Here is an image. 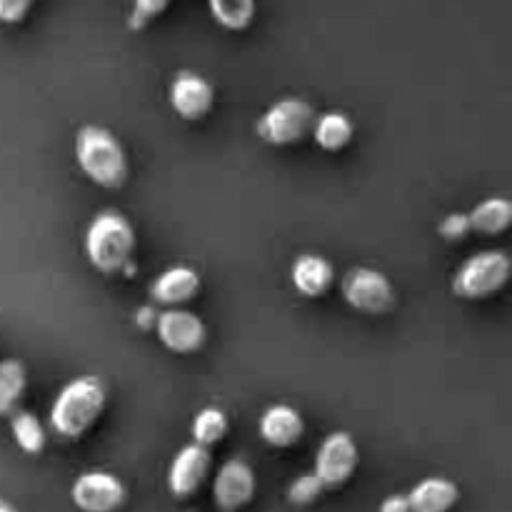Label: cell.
Returning a JSON list of instances; mask_svg holds the SVG:
<instances>
[{
  "instance_id": "19",
  "label": "cell",
  "mask_w": 512,
  "mask_h": 512,
  "mask_svg": "<svg viewBox=\"0 0 512 512\" xmlns=\"http://www.w3.org/2000/svg\"><path fill=\"white\" fill-rule=\"evenodd\" d=\"M28 390V370L20 360H3L0 363V418H10L18 413V405Z\"/></svg>"
},
{
  "instance_id": "25",
  "label": "cell",
  "mask_w": 512,
  "mask_h": 512,
  "mask_svg": "<svg viewBox=\"0 0 512 512\" xmlns=\"http://www.w3.org/2000/svg\"><path fill=\"white\" fill-rule=\"evenodd\" d=\"M438 230L448 243H458V240H465L473 233V230H470V218L465 213H453L448 215V218H443Z\"/></svg>"
},
{
  "instance_id": "4",
  "label": "cell",
  "mask_w": 512,
  "mask_h": 512,
  "mask_svg": "<svg viewBox=\"0 0 512 512\" xmlns=\"http://www.w3.org/2000/svg\"><path fill=\"white\" fill-rule=\"evenodd\" d=\"M512 278V258L505 250H480L453 275V293L463 300H488Z\"/></svg>"
},
{
  "instance_id": "8",
  "label": "cell",
  "mask_w": 512,
  "mask_h": 512,
  "mask_svg": "<svg viewBox=\"0 0 512 512\" xmlns=\"http://www.w3.org/2000/svg\"><path fill=\"white\" fill-rule=\"evenodd\" d=\"M70 500L80 512H118L128 500V490L118 475L90 470L75 478Z\"/></svg>"
},
{
  "instance_id": "1",
  "label": "cell",
  "mask_w": 512,
  "mask_h": 512,
  "mask_svg": "<svg viewBox=\"0 0 512 512\" xmlns=\"http://www.w3.org/2000/svg\"><path fill=\"white\" fill-rule=\"evenodd\" d=\"M108 405V388L98 375L70 380L50 405V428L63 440H80L95 428Z\"/></svg>"
},
{
  "instance_id": "2",
  "label": "cell",
  "mask_w": 512,
  "mask_h": 512,
  "mask_svg": "<svg viewBox=\"0 0 512 512\" xmlns=\"http://www.w3.org/2000/svg\"><path fill=\"white\" fill-rule=\"evenodd\" d=\"M135 245L133 223L118 210L98 213L85 230V258L103 275L133 273Z\"/></svg>"
},
{
  "instance_id": "12",
  "label": "cell",
  "mask_w": 512,
  "mask_h": 512,
  "mask_svg": "<svg viewBox=\"0 0 512 512\" xmlns=\"http://www.w3.org/2000/svg\"><path fill=\"white\" fill-rule=\"evenodd\" d=\"M170 108L183 120H203L215 105V88L193 70H180L175 73L173 83L168 90Z\"/></svg>"
},
{
  "instance_id": "24",
  "label": "cell",
  "mask_w": 512,
  "mask_h": 512,
  "mask_svg": "<svg viewBox=\"0 0 512 512\" xmlns=\"http://www.w3.org/2000/svg\"><path fill=\"white\" fill-rule=\"evenodd\" d=\"M173 0H133V13H130V28L143 30L150 20L163 15Z\"/></svg>"
},
{
  "instance_id": "29",
  "label": "cell",
  "mask_w": 512,
  "mask_h": 512,
  "mask_svg": "<svg viewBox=\"0 0 512 512\" xmlns=\"http://www.w3.org/2000/svg\"><path fill=\"white\" fill-rule=\"evenodd\" d=\"M185 512H190V510H185Z\"/></svg>"
},
{
  "instance_id": "7",
  "label": "cell",
  "mask_w": 512,
  "mask_h": 512,
  "mask_svg": "<svg viewBox=\"0 0 512 512\" xmlns=\"http://www.w3.org/2000/svg\"><path fill=\"white\" fill-rule=\"evenodd\" d=\"M360 465L358 443L345 430H335L320 443L315 455V478L323 483L325 490H340L350 483Z\"/></svg>"
},
{
  "instance_id": "22",
  "label": "cell",
  "mask_w": 512,
  "mask_h": 512,
  "mask_svg": "<svg viewBox=\"0 0 512 512\" xmlns=\"http://www.w3.org/2000/svg\"><path fill=\"white\" fill-rule=\"evenodd\" d=\"M228 430L230 420L220 408H203L193 418V425H190V433H193L195 443L203 445V448L208 450L213 448V445H218L220 440L228 435Z\"/></svg>"
},
{
  "instance_id": "26",
  "label": "cell",
  "mask_w": 512,
  "mask_h": 512,
  "mask_svg": "<svg viewBox=\"0 0 512 512\" xmlns=\"http://www.w3.org/2000/svg\"><path fill=\"white\" fill-rule=\"evenodd\" d=\"M35 0H0V23L18 25L28 18Z\"/></svg>"
},
{
  "instance_id": "27",
  "label": "cell",
  "mask_w": 512,
  "mask_h": 512,
  "mask_svg": "<svg viewBox=\"0 0 512 512\" xmlns=\"http://www.w3.org/2000/svg\"><path fill=\"white\" fill-rule=\"evenodd\" d=\"M380 512H413V510H410L408 495H388V498L380 503Z\"/></svg>"
},
{
  "instance_id": "28",
  "label": "cell",
  "mask_w": 512,
  "mask_h": 512,
  "mask_svg": "<svg viewBox=\"0 0 512 512\" xmlns=\"http://www.w3.org/2000/svg\"><path fill=\"white\" fill-rule=\"evenodd\" d=\"M0 512H18V510H15L10 503H5V500H0Z\"/></svg>"
},
{
  "instance_id": "10",
  "label": "cell",
  "mask_w": 512,
  "mask_h": 512,
  "mask_svg": "<svg viewBox=\"0 0 512 512\" xmlns=\"http://www.w3.org/2000/svg\"><path fill=\"white\" fill-rule=\"evenodd\" d=\"M258 478L245 460L233 458L220 465L213 480V503L220 512H240L253 503Z\"/></svg>"
},
{
  "instance_id": "13",
  "label": "cell",
  "mask_w": 512,
  "mask_h": 512,
  "mask_svg": "<svg viewBox=\"0 0 512 512\" xmlns=\"http://www.w3.org/2000/svg\"><path fill=\"white\" fill-rule=\"evenodd\" d=\"M258 433L265 445L275 450H288L303 440L305 420L293 405H270L263 415H260Z\"/></svg>"
},
{
  "instance_id": "11",
  "label": "cell",
  "mask_w": 512,
  "mask_h": 512,
  "mask_svg": "<svg viewBox=\"0 0 512 512\" xmlns=\"http://www.w3.org/2000/svg\"><path fill=\"white\" fill-rule=\"evenodd\" d=\"M213 468V455L208 448L190 443L175 453L168 468V490L175 500H188L203 488Z\"/></svg>"
},
{
  "instance_id": "15",
  "label": "cell",
  "mask_w": 512,
  "mask_h": 512,
  "mask_svg": "<svg viewBox=\"0 0 512 512\" xmlns=\"http://www.w3.org/2000/svg\"><path fill=\"white\" fill-rule=\"evenodd\" d=\"M290 280L305 298H323L335 285V268L323 255L305 253L295 258L293 268H290Z\"/></svg>"
},
{
  "instance_id": "17",
  "label": "cell",
  "mask_w": 512,
  "mask_h": 512,
  "mask_svg": "<svg viewBox=\"0 0 512 512\" xmlns=\"http://www.w3.org/2000/svg\"><path fill=\"white\" fill-rule=\"evenodd\" d=\"M355 135V123L350 120V115L340 113V110H330L315 118L313 125V138L318 143L320 150L325 153H340L350 145Z\"/></svg>"
},
{
  "instance_id": "6",
  "label": "cell",
  "mask_w": 512,
  "mask_h": 512,
  "mask_svg": "<svg viewBox=\"0 0 512 512\" xmlns=\"http://www.w3.org/2000/svg\"><path fill=\"white\" fill-rule=\"evenodd\" d=\"M345 303L363 315H388L398 305V290L385 273L375 268H350L340 283Z\"/></svg>"
},
{
  "instance_id": "5",
  "label": "cell",
  "mask_w": 512,
  "mask_h": 512,
  "mask_svg": "<svg viewBox=\"0 0 512 512\" xmlns=\"http://www.w3.org/2000/svg\"><path fill=\"white\" fill-rule=\"evenodd\" d=\"M315 118L318 115H315L313 105L308 100L283 98L260 115L255 130H258V135L268 145L283 148V145H295L308 138L313 133Z\"/></svg>"
},
{
  "instance_id": "18",
  "label": "cell",
  "mask_w": 512,
  "mask_h": 512,
  "mask_svg": "<svg viewBox=\"0 0 512 512\" xmlns=\"http://www.w3.org/2000/svg\"><path fill=\"white\" fill-rule=\"evenodd\" d=\"M470 230L480 235H503L512 225V200L510 198H485L468 213Z\"/></svg>"
},
{
  "instance_id": "20",
  "label": "cell",
  "mask_w": 512,
  "mask_h": 512,
  "mask_svg": "<svg viewBox=\"0 0 512 512\" xmlns=\"http://www.w3.org/2000/svg\"><path fill=\"white\" fill-rule=\"evenodd\" d=\"M10 433H13L15 445L25 455H40L45 450V443H48L43 423L28 410H18V413L10 415Z\"/></svg>"
},
{
  "instance_id": "9",
  "label": "cell",
  "mask_w": 512,
  "mask_h": 512,
  "mask_svg": "<svg viewBox=\"0 0 512 512\" xmlns=\"http://www.w3.org/2000/svg\"><path fill=\"white\" fill-rule=\"evenodd\" d=\"M155 333L163 348L175 355H193L208 340V328L195 313L183 308H168L155 318Z\"/></svg>"
},
{
  "instance_id": "14",
  "label": "cell",
  "mask_w": 512,
  "mask_h": 512,
  "mask_svg": "<svg viewBox=\"0 0 512 512\" xmlns=\"http://www.w3.org/2000/svg\"><path fill=\"white\" fill-rule=\"evenodd\" d=\"M148 293L158 305L180 308L200 293V275L188 265H173L150 283Z\"/></svg>"
},
{
  "instance_id": "23",
  "label": "cell",
  "mask_w": 512,
  "mask_h": 512,
  "mask_svg": "<svg viewBox=\"0 0 512 512\" xmlns=\"http://www.w3.org/2000/svg\"><path fill=\"white\" fill-rule=\"evenodd\" d=\"M323 493H325L323 483L315 478V473H308V475H300V478L290 485L288 500L293 505H310L315 503Z\"/></svg>"
},
{
  "instance_id": "3",
  "label": "cell",
  "mask_w": 512,
  "mask_h": 512,
  "mask_svg": "<svg viewBox=\"0 0 512 512\" xmlns=\"http://www.w3.org/2000/svg\"><path fill=\"white\" fill-rule=\"evenodd\" d=\"M75 163L98 188L118 190L128 183L130 163L123 143L103 125H83L75 133Z\"/></svg>"
},
{
  "instance_id": "21",
  "label": "cell",
  "mask_w": 512,
  "mask_h": 512,
  "mask_svg": "<svg viewBox=\"0 0 512 512\" xmlns=\"http://www.w3.org/2000/svg\"><path fill=\"white\" fill-rule=\"evenodd\" d=\"M208 8L215 23L235 33L250 28L255 20V0H208Z\"/></svg>"
},
{
  "instance_id": "16",
  "label": "cell",
  "mask_w": 512,
  "mask_h": 512,
  "mask_svg": "<svg viewBox=\"0 0 512 512\" xmlns=\"http://www.w3.org/2000/svg\"><path fill=\"white\" fill-rule=\"evenodd\" d=\"M460 490L448 478H425L408 493L413 512H450L458 505Z\"/></svg>"
}]
</instances>
